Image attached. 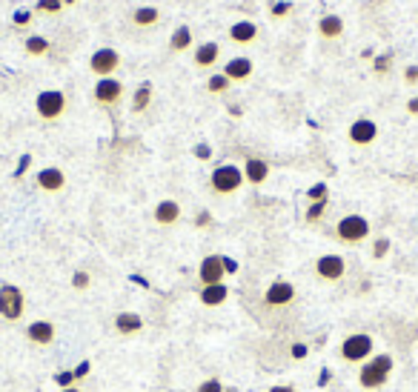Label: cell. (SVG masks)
<instances>
[{"mask_svg": "<svg viewBox=\"0 0 418 392\" xmlns=\"http://www.w3.org/2000/svg\"><path fill=\"white\" fill-rule=\"evenodd\" d=\"M396 367L393 355H373L370 361H364L361 372H358V384H361L364 389H381L387 381H390V372Z\"/></svg>", "mask_w": 418, "mask_h": 392, "instance_id": "cell-1", "label": "cell"}, {"mask_svg": "<svg viewBox=\"0 0 418 392\" xmlns=\"http://www.w3.org/2000/svg\"><path fill=\"white\" fill-rule=\"evenodd\" d=\"M209 187H212V192H218V195H232L244 187V169L235 166V164L215 166L212 175H209Z\"/></svg>", "mask_w": 418, "mask_h": 392, "instance_id": "cell-2", "label": "cell"}, {"mask_svg": "<svg viewBox=\"0 0 418 392\" xmlns=\"http://www.w3.org/2000/svg\"><path fill=\"white\" fill-rule=\"evenodd\" d=\"M35 109L43 120H61L64 112H66V95L61 92V89H43V92L35 98Z\"/></svg>", "mask_w": 418, "mask_h": 392, "instance_id": "cell-3", "label": "cell"}, {"mask_svg": "<svg viewBox=\"0 0 418 392\" xmlns=\"http://www.w3.org/2000/svg\"><path fill=\"white\" fill-rule=\"evenodd\" d=\"M336 235L338 240H344V244H361V240L370 238V221L364 215H344L336 226Z\"/></svg>", "mask_w": 418, "mask_h": 392, "instance_id": "cell-4", "label": "cell"}, {"mask_svg": "<svg viewBox=\"0 0 418 392\" xmlns=\"http://www.w3.org/2000/svg\"><path fill=\"white\" fill-rule=\"evenodd\" d=\"M341 355H344L347 364H364V361L373 358V338L367 333L347 335L341 344Z\"/></svg>", "mask_w": 418, "mask_h": 392, "instance_id": "cell-5", "label": "cell"}, {"mask_svg": "<svg viewBox=\"0 0 418 392\" xmlns=\"http://www.w3.org/2000/svg\"><path fill=\"white\" fill-rule=\"evenodd\" d=\"M26 310V300H23V292L12 284H3L0 286V315L6 321H17Z\"/></svg>", "mask_w": 418, "mask_h": 392, "instance_id": "cell-6", "label": "cell"}, {"mask_svg": "<svg viewBox=\"0 0 418 392\" xmlns=\"http://www.w3.org/2000/svg\"><path fill=\"white\" fill-rule=\"evenodd\" d=\"M89 69H92V75H98V78H112L117 69H121V55L109 46H103L89 57Z\"/></svg>", "mask_w": 418, "mask_h": 392, "instance_id": "cell-7", "label": "cell"}, {"mask_svg": "<svg viewBox=\"0 0 418 392\" xmlns=\"http://www.w3.org/2000/svg\"><path fill=\"white\" fill-rule=\"evenodd\" d=\"M315 275L321 281H326V284H336V281H341L347 275V261L341 255H321L315 261Z\"/></svg>", "mask_w": 418, "mask_h": 392, "instance_id": "cell-8", "label": "cell"}, {"mask_svg": "<svg viewBox=\"0 0 418 392\" xmlns=\"http://www.w3.org/2000/svg\"><path fill=\"white\" fill-rule=\"evenodd\" d=\"M226 273H224V255H206L198 266V281L201 286H212V284H224Z\"/></svg>", "mask_w": 418, "mask_h": 392, "instance_id": "cell-9", "label": "cell"}, {"mask_svg": "<svg viewBox=\"0 0 418 392\" xmlns=\"http://www.w3.org/2000/svg\"><path fill=\"white\" fill-rule=\"evenodd\" d=\"M92 98H95L101 106H115V103H121V98H124V83L117 80V78H101V80L95 83Z\"/></svg>", "mask_w": 418, "mask_h": 392, "instance_id": "cell-10", "label": "cell"}, {"mask_svg": "<svg viewBox=\"0 0 418 392\" xmlns=\"http://www.w3.org/2000/svg\"><path fill=\"white\" fill-rule=\"evenodd\" d=\"M347 138L355 146H370L378 138V124H375V120H370V117H358V120H352V124H349Z\"/></svg>", "mask_w": 418, "mask_h": 392, "instance_id": "cell-11", "label": "cell"}, {"mask_svg": "<svg viewBox=\"0 0 418 392\" xmlns=\"http://www.w3.org/2000/svg\"><path fill=\"white\" fill-rule=\"evenodd\" d=\"M292 300H295V286L289 281H273L270 286H266V292H264V304L273 307V310L289 307Z\"/></svg>", "mask_w": 418, "mask_h": 392, "instance_id": "cell-12", "label": "cell"}, {"mask_svg": "<svg viewBox=\"0 0 418 392\" xmlns=\"http://www.w3.org/2000/svg\"><path fill=\"white\" fill-rule=\"evenodd\" d=\"M229 41L238 43V46H250L258 41V26L252 20H235L229 26Z\"/></svg>", "mask_w": 418, "mask_h": 392, "instance_id": "cell-13", "label": "cell"}, {"mask_svg": "<svg viewBox=\"0 0 418 392\" xmlns=\"http://www.w3.org/2000/svg\"><path fill=\"white\" fill-rule=\"evenodd\" d=\"M26 338L38 347H49L55 341V324L52 321H32L26 326Z\"/></svg>", "mask_w": 418, "mask_h": 392, "instance_id": "cell-14", "label": "cell"}, {"mask_svg": "<svg viewBox=\"0 0 418 392\" xmlns=\"http://www.w3.org/2000/svg\"><path fill=\"white\" fill-rule=\"evenodd\" d=\"M218 57H221V46L215 41H206V43L195 46V55H192L198 69H212L218 64Z\"/></svg>", "mask_w": 418, "mask_h": 392, "instance_id": "cell-15", "label": "cell"}, {"mask_svg": "<svg viewBox=\"0 0 418 392\" xmlns=\"http://www.w3.org/2000/svg\"><path fill=\"white\" fill-rule=\"evenodd\" d=\"M38 187L43 192H61L66 187V175L64 169H57V166H46L38 172Z\"/></svg>", "mask_w": 418, "mask_h": 392, "instance_id": "cell-16", "label": "cell"}, {"mask_svg": "<svg viewBox=\"0 0 418 392\" xmlns=\"http://www.w3.org/2000/svg\"><path fill=\"white\" fill-rule=\"evenodd\" d=\"M252 60L250 57H244V55H238V57H232V60H226V66H224V75L229 78V83H238V80H247L250 75H252Z\"/></svg>", "mask_w": 418, "mask_h": 392, "instance_id": "cell-17", "label": "cell"}, {"mask_svg": "<svg viewBox=\"0 0 418 392\" xmlns=\"http://www.w3.org/2000/svg\"><path fill=\"white\" fill-rule=\"evenodd\" d=\"M266 177H270V164L261 161V158H247L244 164V180L252 187H261L266 184Z\"/></svg>", "mask_w": 418, "mask_h": 392, "instance_id": "cell-18", "label": "cell"}, {"mask_svg": "<svg viewBox=\"0 0 418 392\" xmlns=\"http://www.w3.org/2000/svg\"><path fill=\"white\" fill-rule=\"evenodd\" d=\"M155 221L161 224V226H175L178 221H181V203L178 201H161L158 206H155Z\"/></svg>", "mask_w": 418, "mask_h": 392, "instance_id": "cell-19", "label": "cell"}, {"mask_svg": "<svg viewBox=\"0 0 418 392\" xmlns=\"http://www.w3.org/2000/svg\"><path fill=\"white\" fill-rule=\"evenodd\" d=\"M318 35L324 41H338L344 35V17L341 15H324L318 20Z\"/></svg>", "mask_w": 418, "mask_h": 392, "instance_id": "cell-20", "label": "cell"}, {"mask_svg": "<svg viewBox=\"0 0 418 392\" xmlns=\"http://www.w3.org/2000/svg\"><path fill=\"white\" fill-rule=\"evenodd\" d=\"M201 304L203 307H221L226 304V298H229V286L226 284H212V286H201Z\"/></svg>", "mask_w": 418, "mask_h": 392, "instance_id": "cell-21", "label": "cell"}, {"mask_svg": "<svg viewBox=\"0 0 418 392\" xmlns=\"http://www.w3.org/2000/svg\"><path fill=\"white\" fill-rule=\"evenodd\" d=\"M115 329L121 335H135V333H140V329H143V318L138 312H117L115 315Z\"/></svg>", "mask_w": 418, "mask_h": 392, "instance_id": "cell-22", "label": "cell"}, {"mask_svg": "<svg viewBox=\"0 0 418 392\" xmlns=\"http://www.w3.org/2000/svg\"><path fill=\"white\" fill-rule=\"evenodd\" d=\"M192 41H195V38H192V29L184 23V26H178L175 32H172V38H169V49H172V52H187V49L192 46Z\"/></svg>", "mask_w": 418, "mask_h": 392, "instance_id": "cell-23", "label": "cell"}, {"mask_svg": "<svg viewBox=\"0 0 418 392\" xmlns=\"http://www.w3.org/2000/svg\"><path fill=\"white\" fill-rule=\"evenodd\" d=\"M158 20H161V12L155 6H140V9L132 12V23L138 29H149V26H155Z\"/></svg>", "mask_w": 418, "mask_h": 392, "instance_id": "cell-24", "label": "cell"}, {"mask_svg": "<svg viewBox=\"0 0 418 392\" xmlns=\"http://www.w3.org/2000/svg\"><path fill=\"white\" fill-rule=\"evenodd\" d=\"M149 103H152V83H140L135 89V98H132V112L140 115L149 109Z\"/></svg>", "mask_w": 418, "mask_h": 392, "instance_id": "cell-25", "label": "cell"}, {"mask_svg": "<svg viewBox=\"0 0 418 392\" xmlns=\"http://www.w3.org/2000/svg\"><path fill=\"white\" fill-rule=\"evenodd\" d=\"M49 52V38L43 35H32V38H26V55H32V57H41Z\"/></svg>", "mask_w": 418, "mask_h": 392, "instance_id": "cell-26", "label": "cell"}, {"mask_svg": "<svg viewBox=\"0 0 418 392\" xmlns=\"http://www.w3.org/2000/svg\"><path fill=\"white\" fill-rule=\"evenodd\" d=\"M229 89V78L221 72V75H209V80H206V92L209 95H224Z\"/></svg>", "mask_w": 418, "mask_h": 392, "instance_id": "cell-27", "label": "cell"}, {"mask_svg": "<svg viewBox=\"0 0 418 392\" xmlns=\"http://www.w3.org/2000/svg\"><path fill=\"white\" fill-rule=\"evenodd\" d=\"M35 9L43 12V15H57V12L64 9V0H38Z\"/></svg>", "mask_w": 418, "mask_h": 392, "instance_id": "cell-28", "label": "cell"}, {"mask_svg": "<svg viewBox=\"0 0 418 392\" xmlns=\"http://www.w3.org/2000/svg\"><path fill=\"white\" fill-rule=\"evenodd\" d=\"M307 198H310V203H315V201H326V198H330V189H326V184H315V187L307 189Z\"/></svg>", "mask_w": 418, "mask_h": 392, "instance_id": "cell-29", "label": "cell"}, {"mask_svg": "<svg viewBox=\"0 0 418 392\" xmlns=\"http://www.w3.org/2000/svg\"><path fill=\"white\" fill-rule=\"evenodd\" d=\"M324 212H326V201H315V203H310V209H307V221L315 224Z\"/></svg>", "mask_w": 418, "mask_h": 392, "instance_id": "cell-30", "label": "cell"}, {"mask_svg": "<svg viewBox=\"0 0 418 392\" xmlns=\"http://www.w3.org/2000/svg\"><path fill=\"white\" fill-rule=\"evenodd\" d=\"M387 252H390V238H378L373 244V258L381 261V258H387Z\"/></svg>", "mask_w": 418, "mask_h": 392, "instance_id": "cell-31", "label": "cell"}, {"mask_svg": "<svg viewBox=\"0 0 418 392\" xmlns=\"http://www.w3.org/2000/svg\"><path fill=\"white\" fill-rule=\"evenodd\" d=\"M198 392H224V384H221L218 378H209V381H203V384L198 386Z\"/></svg>", "mask_w": 418, "mask_h": 392, "instance_id": "cell-32", "label": "cell"}, {"mask_svg": "<svg viewBox=\"0 0 418 392\" xmlns=\"http://www.w3.org/2000/svg\"><path fill=\"white\" fill-rule=\"evenodd\" d=\"M195 158L198 161H209V158H212V146H209V143H198L195 146Z\"/></svg>", "mask_w": 418, "mask_h": 392, "instance_id": "cell-33", "label": "cell"}, {"mask_svg": "<svg viewBox=\"0 0 418 392\" xmlns=\"http://www.w3.org/2000/svg\"><path fill=\"white\" fill-rule=\"evenodd\" d=\"M89 281H92V278H89V273H75V275H72V286H75V289H86Z\"/></svg>", "mask_w": 418, "mask_h": 392, "instance_id": "cell-34", "label": "cell"}, {"mask_svg": "<svg viewBox=\"0 0 418 392\" xmlns=\"http://www.w3.org/2000/svg\"><path fill=\"white\" fill-rule=\"evenodd\" d=\"M29 23H32V12H29V9H17L15 12V26H29Z\"/></svg>", "mask_w": 418, "mask_h": 392, "instance_id": "cell-35", "label": "cell"}, {"mask_svg": "<svg viewBox=\"0 0 418 392\" xmlns=\"http://www.w3.org/2000/svg\"><path fill=\"white\" fill-rule=\"evenodd\" d=\"M75 381H78V378H75V372H61V375H57V384H61L64 389H66V386H72Z\"/></svg>", "mask_w": 418, "mask_h": 392, "instance_id": "cell-36", "label": "cell"}, {"mask_svg": "<svg viewBox=\"0 0 418 392\" xmlns=\"http://www.w3.org/2000/svg\"><path fill=\"white\" fill-rule=\"evenodd\" d=\"M289 9H292V3H275L273 6V17H287Z\"/></svg>", "mask_w": 418, "mask_h": 392, "instance_id": "cell-37", "label": "cell"}, {"mask_svg": "<svg viewBox=\"0 0 418 392\" xmlns=\"http://www.w3.org/2000/svg\"><path fill=\"white\" fill-rule=\"evenodd\" d=\"M29 164H32V155H23V158H20V164H17V169H15V177H20V175L29 169Z\"/></svg>", "mask_w": 418, "mask_h": 392, "instance_id": "cell-38", "label": "cell"}, {"mask_svg": "<svg viewBox=\"0 0 418 392\" xmlns=\"http://www.w3.org/2000/svg\"><path fill=\"white\" fill-rule=\"evenodd\" d=\"M224 273H226V275H235V273H238V261H232V258L224 255Z\"/></svg>", "mask_w": 418, "mask_h": 392, "instance_id": "cell-39", "label": "cell"}, {"mask_svg": "<svg viewBox=\"0 0 418 392\" xmlns=\"http://www.w3.org/2000/svg\"><path fill=\"white\" fill-rule=\"evenodd\" d=\"M404 80L407 83H418V66H407L404 69Z\"/></svg>", "mask_w": 418, "mask_h": 392, "instance_id": "cell-40", "label": "cell"}, {"mask_svg": "<svg viewBox=\"0 0 418 392\" xmlns=\"http://www.w3.org/2000/svg\"><path fill=\"white\" fill-rule=\"evenodd\" d=\"M307 352H310L307 344H295V347H292V358H307Z\"/></svg>", "mask_w": 418, "mask_h": 392, "instance_id": "cell-41", "label": "cell"}, {"mask_svg": "<svg viewBox=\"0 0 418 392\" xmlns=\"http://www.w3.org/2000/svg\"><path fill=\"white\" fill-rule=\"evenodd\" d=\"M198 226H209V224H212V215H209V212H198V221H195Z\"/></svg>", "mask_w": 418, "mask_h": 392, "instance_id": "cell-42", "label": "cell"}, {"mask_svg": "<svg viewBox=\"0 0 418 392\" xmlns=\"http://www.w3.org/2000/svg\"><path fill=\"white\" fill-rule=\"evenodd\" d=\"M72 372H75V378H86L89 375V361H83V364L78 370H72Z\"/></svg>", "mask_w": 418, "mask_h": 392, "instance_id": "cell-43", "label": "cell"}, {"mask_svg": "<svg viewBox=\"0 0 418 392\" xmlns=\"http://www.w3.org/2000/svg\"><path fill=\"white\" fill-rule=\"evenodd\" d=\"M407 112H410V115H418V98H410V101H407Z\"/></svg>", "mask_w": 418, "mask_h": 392, "instance_id": "cell-44", "label": "cell"}, {"mask_svg": "<svg viewBox=\"0 0 418 392\" xmlns=\"http://www.w3.org/2000/svg\"><path fill=\"white\" fill-rule=\"evenodd\" d=\"M270 392H295V386H289V384H281V386H273Z\"/></svg>", "mask_w": 418, "mask_h": 392, "instance_id": "cell-45", "label": "cell"}, {"mask_svg": "<svg viewBox=\"0 0 418 392\" xmlns=\"http://www.w3.org/2000/svg\"><path fill=\"white\" fill-rule=\"evenodd\" d=\"M330 378H333V375H330V370H324V375L318 378V384H321V386H324V384H330Z\"/></svg>", "mask_w": 418, "mask_h": 392, "instance_id": "cell-46", "label": "cell"}, {"mask_svg": "<svg viewBox=\"0 0 418 392\" xmlns=\"http://www.w3.org/2000/svg\"><path fill=\"white\" fill-rule=\"evenodd\" d=\"M61 392H80L78 386H66V389H61Z\"/></svg>", "mask_w": 418, "mask_h": 392, "instance_id": "cell-47", "label": "cell"}, {"mask_svg": "<svg viewBox=\"0 0 418 392\" xmlns=\"http://www.w3.org/2000/svg\"><path fill=\"white\" fill-rule=\"evenodd\" d=\"M72 3H78V0H64V6H72Z\"/></svg>", "mask_w": 418, "mask_h": 392, "instance_id": "cell-48", "label": "cell"}, {"mask_svg": "<svg viewBox=\"0 0 418 392\" xmlns=\"http://www.w3.org/2000/svg\"><path fill=\"white\" fill-rule=\"evenodd\" d=\"M224 392H238V389L235 386H224Z\"/></svg>", "mask_w": 418, "mask_h": 392, "instance_id": "cell-49", "label": "cell"}]
</instances>
